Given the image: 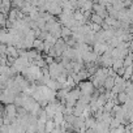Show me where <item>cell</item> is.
I'll return each mask as SVG.
<instances>
[{
    "label": "cell",
    "instance_id": "1",
    "mask_svg": "<svg viewBox=\"0 0 133 133\" xmlns=\"http://www.w3.org/2000/svg\"><path fill=\"white\" fill-rule=\"evenodd\" d=\"M78 89L81 90L82 95H93L94 90H95V86H94V84L91 81H86L85 80V81L80 82V88Z\"/></svg>",
    "mask_w": 133,
    "mask_h": 133
},
{
    "label": "cell",
    "instance_id": "2",
    "mask_svg": "<svg viewBox=\"0 0 133 133\" xmlns=\"http://www.w3.org/2000/svg\"><path fill=\"white\" fill-rule=\"evenodd\" d=\"M11 5H12V0H3L2 3V13H9L11 12Z\"/></svg>",
    "mask_w": 133,
    "mask_h": 133
},
{
    "label": "cell",
    "instance_id": "3",
    "mask_svg": "<svg viewBox=\"0 0 133 133\" xmlns=\"http://www.w3.org/2000/svg\"><path fill=\"white\" fill-rule=\"evenodd\" d=\"M57 128L56 123L54 121V119H48L47 123H46V133H51L52 130H55Z\"/></svg>",
    "mask_w": 133,
    "mask_h": 133
},
{
    "label": "cell",
    "instance_id": "4",
    "mask_svg": "<svg viewBox=\"0 0 133 133\" xmlns=\"http://www.w3.org/2000/svg\"><path fill=\"white\" fill-rule=\"evenodd\" d=\"M26 2L28 0H12V4L15 5V8H18L22 11V8L26 5Z\"/></svg>",
    "mask_w": 133,
    "mask_h": 133
},
{
    "label": "cell",
    "instance_id": "5",
    "mask_svg": "<svg viewBox=\"0 0 133 133\" xmlns=\"http://www.w3.org/2000/svg\"><path fill=\"white\" fill-rule=\"evenodd\" d=\"M91 21H93V24H98V25H103V22H104V18H103L102 16H99V15H97V13H94V15L91 16Z\"/></svg>",
    "mask_w": 133,
    "mask_h": 133
},
{
    "label": "cell",
    "instance_id": "6",
    "mask_svg": "<svg viewBox=\"0 0 133 133\" xmlns=\"http://www.w3.org/2000/svg\"><path fill=\"white\" fill-rule=\"evenodd\" d=\"M130 50L133 51V38H132V41H130Z\"/></svg>",
    "mask_w": 133,
    "mask_h": 133
}]
</instances>
